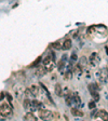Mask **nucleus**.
<instances>
[{"label": "nucleus", "instance_id": "f257e3e1", "mask_svg": "<svg viewBox=\"0 0 108 121\" xmlns=\"http://www.w3.org/2000/svg\"><path fill=\"white\" fill-rule=\"evenodd\" d=\"M43 66L45 67L47 71H52L54 69L55 66V57H54V53L51 52L50 54L45 56V58L43 60Z\"/></svg>", "mask_w": 108, "mask_h": 121}, {"label": "nucleus", "instance_id": "f03ea898", "mask_svg": "<svg viewBox=\"0 0 108 121\" xmlns=\"http://www.w3.org/2000/svg\"><path fill=\"white\" fill-rule=\"evenodd\" d=\"M0 111H1V115L4 117H10L12 115V106L11 104L8 103H2L0 106Z\"/></svg>", "mask_w": 108, "mask_h": 121}, {"label": "nucleus", "instance_id": "7ed1b4c3", "mask_svg": "<svg viewBox=\"0 0 108 121\" xmlns=\"http://www.w3.org/2000/svg\"><path fill=\"white\" fill-rule=\"evenodd\" d=\"M89 62H90V64L92 66H94V67H96V66L98 65V64L101 63V56L98 55V53L96 52H93L92 54H91L90 56V60H89Z\"/></svg>", "mask_w": 108, "mask_h": 121}, {"label": "nucleus", "instance_id": "20e7f679", "mask_svg": "<svg viewBox=\"0 0 108 121\" xmlns=\"http://www.w3.org/2000/svg\"><path fill=\"white\" fill-rule=\"evenodd\" d=\"M39 112V118L43 119V120H47V119H50L52 118V111L51 110H48V109H44V108H41L38 110Z\"/></svg>", "mask_w": 108, "mask_h": 121}, {"label": "nucleus", "instance_id": "39448f33", "mask_svg": "<svg viewBox=\"0 0 108 121\" xmlns=\"http://www.w3.org/2000/svg\"><path fill=\"white\" fill-rule=\"evenodd\" d=\"M97 78L101 82H106V80L108 79L107 68H102V69H99V71L97 73Z\"/></svg>", "mask_w": 108, "mask_h": 121}, {"label": "nucleus", "instance_id": "423d86ee", "mask_svg": "<svg viewBox=\"0 0 108 121\" xmlns=\"http://www.w3.org/2000/svg\"><path fill=\"white\" fill-rule=\"evenodd\" d=\"M88 89H89V91H90V93H91V95H92V97H93V99L95 102H97L98 99H99V94H98L97 90H96L95 84H89Z\"/></svg>", "mask_w": 108, "mask_h": 121}, {"label": "nucleus", "instance_id": "0eeeda50", "mask_svg": "<svg viewBox=\"0 0 108 121\" xmlns=\"http://www.w3.org/2000/svg\"><path fill=\"white\" fill-rule=\"evenodd\" d=\"M73 107H77V108H79L81 106V99L78 93H73Z\"/></svg>", "mask_w": 108, "mask_h": 121}, {"label": "nucleus", "instance_id": "6e6552de", "mask_svg": "<svg viewBox=\"0 0 108 121\" xmlns=\"http://www.w3.org/2000/svg\"><path fill=\"white\" fill-rule=\"evenodd\" d=\"M43 108V105L38 101H31V107H30V111L39 110V109Z\"/></svg>", "mask_w": 108, "mask_h": 121}, {"label": "nucleus", "instance_id": "1a4fd4ad", "mask_svg": "<svg viewBox=\"0 0 108 121\" xmlns=\"http://www.w3.org/2000/svg\"><path fill=\"white\" fill-rule=\"evenodd\" d=\"M47 73V69H45L44 66H37V69H36V75L39 76V77H41V76H43L44 73Z\"/></svg>", "mask_w": 108, "mask_h": 121}, {"label": "nucleus", "instance_id": "9d476101", "mask_svg": "<svg viewBox=\"0 0 108 121\" xmlns=\"http://www.w3.org/2000/svg\"><path fill=\"white\" fill-rule=\"evenodd\" d=\"M97 117H99L102 120H108V112L106 110H104V109H102V110H98Z\"/></svg>", "mask_w": 108, "mask_h": 121}, {"label": "nucleus", "instance_id": "9b49d317", "mask_svg": "<svg viewBox=\"0 0 108 121\" xmlns=\"http://www.w3.org/2000/svg\"><path fill=\"white\" fill-rule=\"evenodd\" d=\"M24 120H30V121H37V117L34 115L31 111H29V112H27L24 116Z\"/></svg>", "mask_w": 108, "mask_h": 121}, {"label": "nucleus", "instance_id": "f8f14e48", "mask_svg": "<svg viewBox=\"0 0 108 121\" xmlns=\"http://www.w3.org/2000/svg\"><path fill=\"white\" fill-rule=\"evenodd\" d=\"M65 102L68 106L73 105V93H68L65 95Z\"/></svg>", "mask_w": 108, "mask_h": 121}, {"label": "nucleus", "instance_id": "ddd939ff", "mask_svg": "<svg viewBox=\"0 0 108 121\" xmlns=\"http://www.w3.org/2000/svg\"><path fill=\"white\" fill-rule=\"evenodd\" d=\"M62 48H63L64 50H69V49L71 48V40L70 39H66V40L63 42Z\"/></svg>", "mask_w": 108, "mask_h": 121}, {"label": "nucleus", "instance_id": "4468645a", "mask_svg": "<svg viewBox=\"0 0 108 121\" xmlns=\"http://www.w3.org/2000/svg\"><path fill=\"white\" fill-rule=\"evenodd\" d=\"M54 91H55V94L57 96H63V90H62V86H60V84H56L55 86V89H54Z\"/></svg>", "mask_w": 108, "mask_h": 121}, {"label": "nucleus", "instance_id": "2eb2a0df", "mask_svg": "<svg viewBox=\"0 0 108 121\" xmlns=\"http://www.w3.org/2000/svg\"><path fill=\"white\" fill-rule=\"evenodd\" d=\"M71 113H73V116H79V117L83 116V111H80L77 107H73V108L71 109Z\"/></svg>", "mask_w": 108, "mask_h": 121}, {"label": "nucleus", "instance_id": "dca6fc26", "mask_svg": "<svg viewBox=\"0 0 108 121\" xmlns=\"http://www.w3.org/2000/svg\"><path fill=\"white\" fill-rule=\"evenodd\" d=\"M65 63H66V60H60V62H58L57 67H58V70H60V73H63V71H64V68H65Z\"/></svg>", "mask_w": 108, "mask_h": 121}, {"label": "nucleus", "instance_id": "f3484780", "mask_svg": "<svg viewBox=\"0 0 108 121\" xmlns=\"http://www.w3.org/2000/svg\"><path fill=\"white\" fill-rule=\"evenodd\" d=\"M23 105H24V108H25L26 110H29V111H30V107H31V102H30L28 98H26L25 101H24Z\"/></svg>", "mask_w": 108, "mask_h": 121}, {"label": "nucleus", "instance_id": "a211bd4d", "mask_svg": "<svg viewBox=\"0 0 108 121\" xmlns=\"http://www.w3.org/2000/svg\"><path fill=\"white\" fill-rule=\"evenodd\" d=\"M82 71H83V68L81 67L80 65H77L75 68H73V73H75L76 75H78V76H80L81 73H82Z\"/></svg>", "mask_w": 108, "mask_h": 121}, {"label": "nucleus", "instance_id": "6ab92c4d", "mask_svg": "<svg viewBox=\"0 0 108 121\" xmlns=\"http://www.w3.org/2000/svg\"><path fill=\"white\" fill-rule=\"evenodd\" d=\"M71 76H73V70H71V69H68L65 73V75H64V79H65V80H70Z\"/></svg>", "mask_w": 108, "mask_h": 121}, {"label": "nucleus", "instance_id": "aec40b11", "mask_svg": "<svg viewBox=\"0 0 108 121\" xmlns=\"http://www.w3.org/2000/svg\"><path fill=\"white\" fill-rule=\"evenodd\" d=\"M86 64H88V62H86V58L84 57V56H82V57L80 58V64H79V65H80L81 67L84 69V68L86 67Z\"/></svg>", "mask_w": 108, "mask_h": 121}, {"label": "nucleus", "instance_id": "412c9836", "mask_svg": "<svg viewBox=\"0 0 108 121\" xmlns=\"http://www.w3.org/2000/svg\"><path fill=\"white\" fill-rule=\"evenodd\" d=\"M30 90H31V92L34 93V95L37 96L38 94H39V89H38L37 86H30Z\"/></svg>", "mask_w": 108, "mask_h": 121}, {"label": "nucleus", "instance_id": "4be33fe9", "mask_svg": "<svg viewBox=\"0 0 108 121\" xmlns=\"http://www.w3.org/2000/svg\"><path fill=\"white\" fill-rule=\"evenodd\" d=\"M51 47H52L53 49H55V50H60V49H62V45H60V42H53L52 44H51Z\"/></svg>", "mask_w": 108, "mask_h": 121}, {"label": "nucleus", "instance_id": "5701e85b", "mask_svg": "<svg viewBox=\"0 0 108 121\" xmlns=\"http://www.w3.org/2000/svg\"><path fill=\"white\" fill-rule=\"evenodd\" d=\"M25 95L27 96V97H30V96H31V97H35V95H34V93L31 92L30 89H26L25 90Z\"/></svg>", "mask_w": 108, "mask_h": 121}, {"label": "nucleus", "instance_id": "b1692460", "mask_svg": "<svg viewBox=\"0 0 108 121\" xmlns=\"http://www.w3.org/2000/svg\"><path fill=\"white\" fill-rule=\"evenodd\" d=\"M95 106H96L95 101H91L90 103H89V108H90V109H93V108H95Z\"/></svg>", "mask_w": 108, "mask_h": 121}, {"label": "nucleus", "instance_id": "393cba45", "mask_svg": "<svg viewBox=\"0 0 108 121\" xmlns=\"http://www.w3.org/2000/svg\"><path fill=\"white\" fill-rule=\"evenodd\" d=\"M76 60H77V55H76V54H73V55H71V58H70V63L73 64V62H76Z\"/></svg>", "mask_w": 108, "mask_h": 121}, {"label": "nucleus", "instance_id": "a878e982", "mask_svg": "<svg viewBox=\"0 0 108 121\" xmlns=\"http://www.w3.org/2000/svg\"><path fill=\"white\" fill-rule=\"evenodd\" d=\"M40 60H41V57H40V56H39V57H38L37 60H36V62H35V63H33V66H37V65H38V63L40 62Z\"/></svg>", "mask_w": 108, "mask_h": 121}, {"label": "nucleus", "instance_id": "bb28decb", "mask_svg": "<svg viewBox=\"0 0 108 121\" xmlns=\"http://www.w3.org/2000/svg\"><path fill=\"white\" fill-rule=\"evenodd\" d=\"M5 96L8 97V99H9V103H11V101H12V97H11V95L9 93H5Z\"/></svg>", "mask_w": 108, "mask_h": 121}, {"label": "nucleus", "instance_id": "cd10ccee", "mask_svg": "<svg viewBox=\"0 0 108 121\" xmlns=\"http://www.w3.org/2000/svg\"><path fill=\"white\" fill-rule=\"evenodd\" d=\"M5 96V93H0V101H2V98Z\"/></svg>", "mask_w": 108, "mask_h": 121}, {"label": "nucleus", "instance_id": "c85d7f7f", "mask_svg": "<svg viewBox=\"0 0 108 121\" xmlns=\"http://www.w3.org/2000/svg\"><path fill=\"white\" fill-rule=\"evenodd\" d=\"M107 54H108V48H107Z\"/></svg>", "mask_w": 108, "mask_h": 121}, {"label": "nucleus", "instance_id": "c756f323", "mask_svg": "<svg viewBox=\"0 0 108 121\" xmlns=\"http://www.w3.org/2000/svg\"><path fill=\"white\" fill-rule=\"evenodd\" d=\"M0 115H1V111H0Z\"/></svg>", "mask_w": 108, "mask_h": 121}]
</instances>
